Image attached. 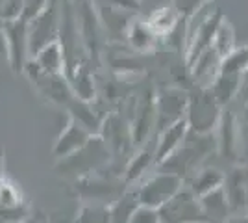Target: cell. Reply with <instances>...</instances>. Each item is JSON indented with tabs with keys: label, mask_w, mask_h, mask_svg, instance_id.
Segmentation results:
<instances>
[{
	"label": "cell",
	"mask_w": 248,
	"mask_h": 223,
	"mask_svg": "<svg viewBox=\"0 0 248 223\" xmlns=\"http://www.w3.org/2000/svg\"><path fill=\"white\" fill-rule=\"evenodd\" d=\"M89 139V132L83 130L82 127H78V121L71 119L67 128L63 130V134L60 136V141L56 145V154L62 158V156H69L71 153H76L78 149L82 147L83 143Z\"/></svg>",
	"instance_id": "cell-6"
},
{
	"label": "cell",
	"mask_w": 248,
	"mask_h": 223,
	"mask_svg": "<svg viewBox=\"0 0 248 223\" xmlns=\"http://www.w3.org/2000/svg\"><path fill=\"white\" fill-rule=\"evenodd\" d=\"M4 34L8 41L11 67L13 71H22L26 62V52H28V22L22 17L8 19L4 22Z\"/></svg>",
	"instance_id": "cell-2"
},
{
	"label": "cell",
	"mask_w": 248,
	"mask_h": 223,
	"mask_svg": "<svg viewBox=\"0 0 248 223\" xmlns=\"http://www.w3.org/2000/svg\"><path fill=\"white\" fill-rule=\"evenodd\" d=\"M2 170H4V162H2V149H0V177L4 175V173H2Z\"/></svg>",
	"instance_id": "cell-18"
},
{
	"label": "cell",
	"mask_w": 248,
	"mask_h": 223,
	"mask_svg": "<svg viewBox=\"0 0 248 223\" xmlns=\"http://www.w3.org/2000/svg\"><path fill=\"white\" fill-rule=\"evenodd\" d=\"M198 206L195 197L189 193V191H184V193H178L176 191L174 195L161 205V210H157V216H163V220H187V218H193L197 216Z\"/></svg>",
	"instance_id": "cell-3"
},
{
	"label": "cell",
	"mask_w": 248,
	"mask_h": 223,
	"mask_svg": "<svg viewBox=\"0 0 248 223\" xmlns=\"http://www.w3.org/2000/svg\"><path fill=\"white\" fill-rule=\"evenodd\" d=\"M186 130H187L186 119H176L172 125L167 127L165 134H163V138L159 141L157 153H155V160H157V162H163V160L180 145V141L186 136Z\"/></svg>",
	"instance_id": "cell-7"
},
{
	"label": "cell",
	"mask_w": 248,
	"mask_h": 223,
	"mask_svg": "<svg viewBox=\"0 0 248 223\" xmlns=\"http://www.w3.org/2000/svg\"><path fill=\"white\" fill-rule=\"evenodd\" d=\"M222 182V175H218L215 170H207L204 171L197 181H195V193L198 195H204L207 191L218 188V184Z\"/></svg>",
	"instance_id": "cell-12"
},
{
	"label": "cell",
	"mask_w": 248,
	"mask_h": 223,
	"mask_svg": "<svg viewBox=\"0 0 248 223\" xmlns=\"http://www.w3.org/2000/svg\"><path fill=\"white\" fill-rule=\"evenodd\" d=\"M176 21V13L170 8H163V10L155 11L154 17L150 19L148 26L154 32H167L169 28H172V24Z\"/></svg>",
	"instance_id": "cell-13"
},
{
	"label": "cell",
	"mask_w": 248,
	"mask_h": 223,
	"mask_svg": "<svg viewBox=\"0 0 248 223\" xmlns=\"http://www.w3.org/2000/svg\"><path fill=\"white\" fill-rule=\"evenodd\" d=\"M235 139H237L235 117H233V114L226 112V114L222 116V121H220V138H218V143H220L222 154L228 156V158H233V153H235Z\"/></svg>",
	"instance_id": "cell-8"
},
{
	"label": "cell",
	"mask_w": 248,
	"mask_h": 223,
	"mask_svg": "<svg viewBox=\"0 0 248 223\" xmlns=\"http://www.w3.org/2000/svg\"><path fill=\"white\" fill-rule=\"evenodd\" d=\"M148 164H150V154H148V153H143V154H139V156H137V158L132 162V166L128 168V179L132 181V179H135V177H139V175L143 173V170H145Z\"/></svg>",
	"instance_id": "cell-16"
},
{
	"label": "cell",
	"mask_w": 248,
	"mask_h": 223,
	"mask_svg": "<svg viewBox=\"0 0 248 223\" xmlns=\"http://www.w3.org/2000/svg\"><path fill=\"white\" fill-rule=\"evenodd\" d=\"M154 30L148 26V24H143V22H134L132 24V28H130V34H128V37H130V41L134 45L137 51H148L152 45H154Z\"/></svg>",
	"instance_id": "cell-10"
},
{
	"label": "cell",
	"mask_w": 248,
	"mask_h": 223,
	"mask_svg": "<svg viewBox=\"0 0 248 223\" xmlns=\"http://www.w3.org/2000/svg\"><path fill=\"white\" fill-rule=\"evenodd\" d=\"M243 186H245V173H233L226 182V191H228V197H230V201L233 203V205H239V203H243V197L239 195V190L243 191Z\"/></svg>",
	"instance_id": "cell-15"
},
{
	"label": "cell",
	"mask_w": 248,
	"mask_h": 223,
	"mask_svg": "<svg viewBox=\"0 0 248 223\" xmlns=\"http://www.w3.org/2000/svg\"><path fill=\"white\" fill-rule=\"evenodd\" d=\"M182 186V177L176 173H159L152 177L141 188L137 199L141 205L152 206V208H159L165 201H169L176 191Z\"/></svg>",
	"instance_id": "cell-1"
},
{
	"label": "cell",
	"mask_w": 248,
	"mask_h": 223,
	"mask_svg": "<svg viewBox=\"0 0 248 223\" xmlns=\"http://www.w3.org/2000/svg\"><path fill=\"white\" fill-rule=\"evenodd\" d=\"M247 123H248V104H247Z\"/></svg>",
	"instance_id": "cell-19"
},
{
	"label": "cell",
	"mask_w": 248,
	"mask_h": 223,
	"mask_svg": "<svg viewBox=\"0 0 248 223\" xmlns=\"http://www.w3.org/2000/svg\"><path fill=\"white\" fill-rule=\"evenodd\" d=\"M137 205H139V199H137V193L135 195H126L124 199L115 205V208L111 210L109 216H113V220H130L132 218V214L134 210L137 208Z\"/></svg>",
	"instance_id": "cell-14"
},
{
	"label": "cell",
	"mask_w": 248,
	"mask_h": 223,
	"mask_svg": "<svg viewBox=\"0 0 248 223\" xmlns=\"http://www.w3.org/2000/svg\"><path fill=\"white\" fill-rule=\"evenodd\" d=\"M211 45H213V51L217 52L220 60L226 58L228 54L233 51V47H235V34H233V28L226 21H220L217 32L213 35Z\"/></svg>",
	"instance_id": "cell-9"
},
{
	"label": "cell",
	"mask_w": 248,
	"mask_h": 223,
	"mask_svg": "<svg viewBox=\"0 0 248 223\" xmlns=\"http://www.w3.org/2000/svg\"><path fill=\"white\" fill-rule=\"evenodd\" d=\"M248 67V49L232 51L226 58H222L220 73H237L241 74Z\"/></svg>",
	"instance_id": "cell-11"
},
{
	"label": "cell",
	"mask_w": 248,
	"mask_h": 223,
	"mask_svg": "<svg viewBox=\"0 0 248 223\" xmlns=\"http://www.w3.org/2000/svg\"><path fill=\"white\" fill-rule=\"evenodd\" d=\"M113 2H117V4H119V8H132V10H134V8H139V2H137V4H135V0H113Z\"/></svg>",
	"instance_id": "cell-17"
},
{
	"label": "cell",
	"mask_w": 248,
	"mask_h": 223,
	"mask_svg": "<svg viewBox=\"0 0 248 223\" xmlns=\"http://www.w3.org/2000/svg\"><path fill=\"white\" fill-rule=\"evenodd\" d=\"M222 21V15L220 13H215L213 17L206 19L204 22H200L197 26V34H195V43L191 47V52H189V64L193 65L198 60V56L204 52L206 49L211 47V41H213V35L217 32L218 24Z\"/></svg>",
	"instance_id": "cell-5"
},
{
	"label": "cell",
	"mask_w": 248,
	"mask_h": 223,
	"mask_svg": "<svg viewBox=\"0 0 248 223\" xmlns=\"http://www.w3.org/2000/svg\"><path fill=\"white\" fill-rule=\"evenodd\" d=\"M189 119L197 132H206L217 119V103L213 95H202L191 103Z\"/></svg>",
	"instance_id": "cell-4"
}]
</instances>
